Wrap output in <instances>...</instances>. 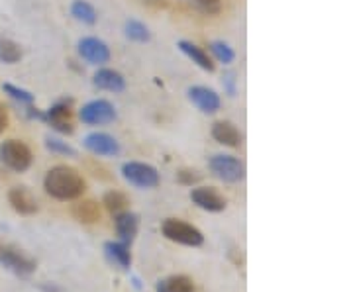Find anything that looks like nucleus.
Here are the masks:
<instances>
[{
	"mask_svg": "<svg viewBox=\"0 0 353 292\" xmlns=\"http://www.w3.org/2000/svg\"><path fill=\"white\" fill-rule=\"evenodd\" d=\"M43 189L57 200H75L79 196H83L87 182L73 167L57 165L48 171V175L43 178Z\"/></svg>",
	"mask_w": 353,
	"mask_h": 292,
	"instance_id": "f257e3e1",
	"label": "nucleus"
},
{
	"mask_svg": "<svg viewBox=\"0 0 353 292\" xmlns=\"http://www.w3.org/2000/svg\"><path fill=\"white\" fill-rule=\"evenodd\" d=\"M161 231L167 240L171 242L181 243V245H189V247H199L204 243V236L199 228L190 226L183 220H176V218H167L163 224H161Z\"/></svg>",
	"mask_w": 353,
	"mask_h": 292,
	"instance_id": "f03ea898",
	"label": "nucleus"
},
{
	"mask_svg": "<svg viewBox=\"0 0 353 292\" xmlns=\"http://www.w3.org/2000/svg\"><path fill=\"white\" fill-rule=\"evenodd\" d=\"M0 161L16 173H24L32 165V152L20 140H6L0 143Z\"/></svg>",
	"mask_w": 353,
	"mask_h": 292,
	"instance_id": "7ed1b4c3",
	"label": "nucleus"
},
{
	"mask_svg": "<svg viewBox=\"0 0 353 292\" xmlns=\"http://www.w3.org/2000/svg\"><path fill=\"white\" fill-rule=\"evenodd\" d=\"M122 177L126 178L132 187L138 189H155L159 185V173L157 169L148 163L139 161H130L122 165Z\"/></svg>",
	"mask_w": 353,
	"mask_h": 292,
	"instance_id": "20e7f679",
	"label": "nucleus"
},
{
	"mask_svg": "<svg viewBox=\"0 0 353 292\" xmlns=\"http://www.w3.org/2000/svg\"><path fill=\"white\" fill-rule=\"evenodd\" d=\"M208 167L214 173V177L224 180V182H240L245 177L243 163L238 157H232V155H214Z\"/></svg>",
	"mask_w": 353,
	"mask_h": 292,
	"instance_id": "39448f33",
	"label": "nucleus"
},
{
	"mask_svg": "<svg viewBox=\"0 0 353 292\" xmlns=\"http://www.w3.org/2000/svg\"><path fill=\"white\" fill-rule=\"evenodd\" d=\"M79 118L83 124H88V126H104V124H110L116 120V108L104 98L90 101L81 108Z\"/></svg>",
	"mask_w": 353,
	"mask_h": 292,
	"instance_id": "423d86ee",
	"label": "nucleus"
},
{
	"mask_svg": "<svg viewBox=\"0 0 353 292\" xmlns=\"http://www.w3.org/2000/svg\"><path fill=\"white\" fill-rule=\"evenodd\" d=\"M79 55L92 65H104L110 61L108 45L99 38H83L79 41Z\"/></svg>",
	"mask_w": 353,
	"mask_h": 292,
	"instance_id": "0eeeda50",
	"label": "nucleus"
},
{
	"mask_svg": "<svg viewBox=\"0 0 353 292\" xmlns=\"http://www.w3.org/2000/svg\"><path fill=\"white\" fill-rule=\"evenodd\" d=\"M0 265L16 273V275H30L36 271V261H32L22 251L12 249V247L0 249Z\"/></svg>",
	"mask_w": 353,
	"mask_h": 292,
	"instance_id": "6e6552de",
	"label": "nucleus"
},
{
	"mask_svg": "<svg viewBox=\"0 0 353 292\" xmlns=\"http://www.w3.org/2000/svg\"><path fill=\"white\" fill-rule=\"evenodd\" d=\"M83 143H85L88 152L94 153V155H101V157H114V155L120 153V143L110 134H104V132L88 134Z\"/></svg>",
	"mask_w": 353,
	"mask_h": 292,
	"instance_id": "1a4fd4ad",
	"label": "nucleus"
},
{
	"mask_svg": "<svg viewBox=\"0 0 353 292\" xmlns=\"http://www.w3.org/2000/svg\"><path fill=\"white\" fill-rule=\"evenodd\" d=\"M189 101L204 114H216L222 106V101L218 96V92L208 87H190Z\"/></svg>",
	"mask_w": 353,
	"mask_h": 292,
	"instance_id": "9d476101",
	"label": "nucleus"
},
{
	"mask_svg": "<svg viewBox=\"0 0 353 292\" xmlns=\"http://www.w3.org/2000/svg\"><path fill=\"white\" fill-rule=\"evenodd\" d=\"M190 200L196 204L199 208L206 212H222L226 210V198L210 187H201L190 192Z\"/></svg>",
	"mask_w": 353,
	"mask_h": 292,
	"instance_id": "9b49d317",
	"label": "nucleus"
},
{
	"mask_svg": "<svg viewBox=\"0 0 353 292\" xmlns=\"http://www.w3.org/2000/svg\"><path fill=\"white\" fill-rule=\"evenodd\" d=\"M8 200H10L12 208L18 214L30 216V214H36L38 212V200L24 187H16V189L8 192Z\"/></svg>",
	"mask_w": 353,
	"mask_h": 292,
	"instance_id": "f8f14e48",
	"label": "nucleus"
},
{
	"mask_svg": "<svg viewBox=\"0 0 353 292\" xmlns=\"http://www.w3.org/2000/svg\"><path fill=\"white\" fill-rule=\"evenodd\" d=\"M71 108L67 104H55L53 108H50L46 114H43V120H48L53 129L61 132V134H73V122H71Z\"/></svg>",
	"mask_w": 353,
	"mask_h": 292,
	"instance_id": "ddd939ff",
	"label": "nucleus"
},
{
	"mask_svg": "<svg viewBox=\"0 0 353 292\" xmlns=\"http://www.w3.org/2000/svg\"><path fill=\"white\" fill-rule=\"evenodd\" d=\"M92 83L97 89L108 90V92H122L126 89V79L114 69H99L92 76Z\"/></svg>",
	"mask_w": 353,
	"mask_h": 292,
	"instance_id": "4468645a",
	"label": "nucleus"
},
{
	"mask_svg": "<svg viewBox=\"0 0 353 292\" xmlns=\"http://www.w3.org/2000/svg\"><path fill=\"white\" fill-rule=\"evenodd\" d=\"M116 231H118V236L122 238V242L130 243L134 242V238L138 236V229H139V218L138 214H134V212H118L116 214Z\"/></svg>",
	"mask_w": 353,
	"mask_h": 292,
	"instance_id": "2eb2a0df",
	"label": "nucleus"
},
{
	"mask_svg": "<svg viewBox=\"0 0 353 292\" xmlns=\"http://www.w3.org/2000/svg\"><path fill=\"white\" fill-rule=\"evenodd\" d=\"M104 253L106 259L112 263L114 267L126 271L132 265V255H130V247L124 242H108L104 243Z\"/></svg>",
	"mask_w": 353,
	"mask_h": 292,
	"instance_id": "dca6fc26",
	"label": "nucleus"
},
{
	"mask_svg": "<svg viewBox=\"0 0 353 292\" xmlns=\"http://www.w3.org/2000/svg\"><path fill=\"white\" fill-rule=\"evenodd\" d=\"M179 50L183 51L187 57H189L192 63H196L199 67H201L202 71H208V73H212L216 69L214 61H212V57L206 53V51L202 50V48H199L196 43H192V41H179Z\"/></svg>",
	"mask_w": 353,
	"mask_h": 292,
	"instance_id": "f3484780",
	"label": "nucleus"
},
{
	"mask_svg": "<svg viewBox=\"0 0 353 292\" xmlns=\"http://www.w3.org/2000/svg\"><path fill=\"white\" fill-rule=\"evenodd\" d=\"M212 138L226 147H240L241 134L232 122H216L212 126Z\"/></svg>",
	"mask_w": 353,
	"mask_h": 292,
	"instance_id": "a211bd4d",
	"label": "nucleus"
},
{
	"mask_svg": "<svg viewBox=\"0 0 353 292\" xmlns=\"http://www.w3.org/2000/svg\"><path fill=\"white\" fill-rule=\"evenodd\" d=\"M157 292H194V282L185 275H173L155 284Z\"/></svg>",
	"mask_w": 353,
	"mask_h": 292,
	"instance_id": "6ab92c4d",
	"label": "nucleus"
},
{
	"mask_svg": "<svg viewBox=\"0 0 353 292\" xmlns=\"http://www.w3.org/2000/svg\"><path fill=\"white\" fill-rule=\"evenodd\" d=\"M73 216L83 224H94L101 220V206L94 200H81L73 206Z\"/></svg>",
	"mask_w": 353,
	"mask_h": 292,
	"instance_id": "aec40b11",
	"label": "nucleus"
},
{
	"mask_svg": "<svg viewBox=\"0 0 353 292\" xmlns=\"http://www.w3.org/2000/svg\"><path fill=\"white\" fill-rule=\"evenodd\" d=\"M71 14H73L75 20L88 25L97 24V20H99V14L94 10V6L88 4L87 0H75V2L71 4Z\"/></svg>",
	"mask_w": 353,
	"mask_h": 292,
	"instance_id": "412c9836",
	"label": "nucleus"
},
{
	"mask_svg": "<svg viewBox=\"0 0 353 292\" xmlns=\"http://www.w3.org/2000/svg\"><path fill=\"white\" fill-rule=\"evenodd\" d=\"M22 59V50L20 45L8 38H0V61L2 63L14 65Z\"/></svg>",
	"mask_w": 353,
	"mask_h": 292,
	"instance_id": "4be33fe9",
	"label": "nucleus"
},
{
	"mask_svg": "<svg viewBox=\"0 0 353 292\" xmlns=\"http://www.w3.org/2000/svg\"><path fill=\"white\" fill-rule=\"evenodd\" d=\"M102 204H104V208L108 210V212H112V214H118V212H124L128 208V196L124 192L120 191H110L104 194V198H102Z\"/></svg>",
	"mask_w": 353,
	"mask_h": 292,
	"instance_id": "5701e85b",
	"label": "nucleus"
},
{
	"mask_svg": "<svg viewBox=\"0 0 353 292\" xmlns=\"http://www.w3.org/2000/svg\"><path fill=\"white\" fill-rule=\"evenodd\" d=\"M126 36L132 39V41H138V43H145V41H150V38H152L150 28L145 24H141L139 20H128Z\"/></svg>",
	"mask_w": 353,
	"mask_h": 292,
	"instance_id": "b1692460",
	"label": "nucleus"
},
{
	"mask_svg": "<svg viewBox=\"0 0 353 292\" xmlns=\"http://www.w3.org/2000/svg\"><path fill=\"white\" fill-rule=\"evenodd\" d=\"M210 51L214 53L216 59L224 65H230L234 59H236V53H234V50H232L228 43H224V41H212V43H210Z\"/></svg>",
	"mask_w": 353,
	"mask_h": 292,
	"instance_id": "393cba45",
	"label": "nucleus"
},
{
	"mask_svg": "<svg viewBox=\"0 0 353 292\" xmlns=\"http://www.w3.org/2000/svg\"><path fill=\"white\" fill-rule=\"evenodd\" d=\"M2 90H4L6 94H10L14 101L22 102V104H32V102H34V94H32L30 90L18 89V87H14L10 83H4V85H2Z\"/></svg>",
	"mask_w": 353,
	"mask_h": 292,
	"instance_id": "a878e982",
	"label": "nucleus"
},
{
	"mask_svg": "<svg viewBox=\"0 0 353 292\" xmlns=\"http://www.w3.org/2000/svg\"><path fill=\"white\" fill-rule=\"evenodd\" d=\"M46 145L51 153H57V155H69V157H77V152L67 143V141L57 140V138H48Z\"/></svg>",
	"mask_w": 353,
	"mask_h": 292,
	"instance_id": "bb28decb",
	"label": "nucleus"
},
{
	"mask_svg": "<svg viewBox=\"0 0 353 292\" xmlns=\"http://www.w3.org/2000/svg\"><path fill=\"white\" fill-rule=\"evenodd\" d=\"M199 178H201V175H199L196 171H190V169L179 171V180H181L183 185H192V182H196Z\"/></svg>",
	"mask_w": 353,
	"mask_h": 292,
	"instance_id": "cd10ccee",
	"label": "nucleus"
},
{
	"mask_svg": "<svg viewBox=\"0 0 353 292\" xmlns=\"http://www.w3.org/2000/svg\"><path fill=\"white\" fill-rule=\"evenodd\" d=\"M194 2L201 6L202 10H208V12L218 10V6H220V0H194Z\"/></svg>",
	"mask_w": 353,
	"mask_h": 292,
	"instance_id": "c85d7f7f",
	"label": "nucleus"
},
{
	"mask_svg": "<svg viewBox=\"0 0 353 292\" xmlns=\"http://www.w3.org/2000/svg\"><path fill=\"white\" fill-rule=\"evenodd\" d=\"M6 127H8V112H6V108L0 104V134H2Z\"/></svg>",
	"mask_w": 353,
	"mask_h": 292,
	"instance_id": "c756f323",
	"label": "nucleus"
}]
</instances>
